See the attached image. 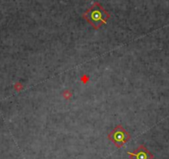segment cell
Instances as JSON below:
<instances>
[{"instance_id": "6da1fadb", "label": "cell", "mask_w": 169, "mask_h": 159, "mask_svg": "<svg viewBox=\"0 0 169 159\" xmlns=\"http://www.w3.org/2000/svg\"><path fill=\"white\" fill-rule=\"evenodd\" d=\"M83 18L93 27L95 29L99 28L107 23L110 18V14L106 12L99 3L95 2L86 12L83 14Z\"/></svg>"}, {"instance_id": "3957f363", "label": "cell", "mask_w": 169, "mask_h": 159, "mask_svg": "<svg viewBox=\"0 0 169 159\" xmlns=\"http://www.w3.org/2000/svg\"><path fill=\"white\" fill-rule=\"evenodd\" d=\"M131 159H152L153 155L144 145H140L137 149H135L133 153H127Z\"/></svg>"}, {"instance_id": "7a4b0ae2", "label": "cell", "mask_w": 169, "mask_h": 159, "mask_svg": "<svg viewBox=\"0 0 169 159\" xmlns=\"http://www.w3.org/2000/svg\"><path fill=\"white\" fill-rule=\"evenodd\" d=\"M130 135L121 125H118L108 135L109 140L111 141L118 148L122 147L130 139Z\"/></svg>"}]
</instances>
